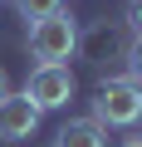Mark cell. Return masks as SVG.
I'll use <instances>...</instances> for the list:
<instances>
[{
  "label": "cell",
  "mask_w": 142,
  "mask_h": 147,
  "mask_svg": "<svg viewBox=\"0 0 142 147\" xmlns=\"http://www.w3.org/2000/svg\"><path fill=\"white\" fill-rule=\"evenodd\" d=\"M137 123H142V118H137Z\"/></svg>",
  "instance_id": "7c38bea8"
},
{
  "label": "cell",
  "mask_w": 142,
  "mask_h": 147,
  "mask_svg": "<svg viewBox=\"0 0 142 147\" xmlns=\"http://www.w3.org/2000/svg\"><path fill=\"white\" fill-rule=\"evenodd\" d=\"M88 118L108 132V127H132L142 118V88L127 79V74H108V79H98L93 98H88Z\"/></svg>",
  "instance_id": "6da1fadb"
},
{
  "label": "cell",
  "mask_w": 142,
  "mask_h": 147,
  "mask_svg": "<svg viewBox=\"0 0 142 147\" xmlns=\"http://www.w3.org/2000/svg\"><path fill=\"white\" fill-rule=\"evenodd\" d=\"M10 93V79H5V69H0V98H5Z\"/></svg>",
  "instance_id": "30bf717a"
},
{
  "label": "cell",
  "mask_w": 142,
  "mask_h": 147,
  "mask_svg": "<svg viewBox=\"0 0 142 147\" xmlns=\"http://www.w3.org/2000/svg\"><path fill=\"white\" fill-rule=\"evenodd\" d=\"M127 79L142 88V39H132V49H127Z\"/></svg>",
  "instance_id": "ba28073f"
},
{
  "label": "cell",
  "mask_w": 142,
  "mask_h": 147,
  "mask_svg": "<svg viewBox=\"0 0 142 147\" xmlns=\"http://www.w3.org/2000/svg\"><path fill=\"white\" fill-rule=\"evenodd\" d=\"M39 127V108L25 93H5L0 98V142H30Z\"/></svg>",
  "instance_id": "5b68a950"
},
{
  "label": "cell",
  "mask_w": 142,
  "mask_h": 147,
  "mask_svg": "<svg viewBox=\"0 0 142 147\" xmlns=\"http://www.w3.org/2000/svg\"><path fill=\"white\" fill-rule=\"evenodd\" d=\"M54 147H108V132L93 123V118H69L54 137Z\"/></svg>",
  "instance_id": "8992f818"
},
{
  "label": "cell",
  "mask_w": 142,
  "mask_h": 147,
  "mask_svg": "<svg viewBox=\"0 0 142 147\" xmlns=\"http://www.w3.org/2000/svg\"><path fill=\"white\" fill-rule=\"evenodd\" d=\"M30 59L34 64H69L79 54V15L74 10H59L30 25Z\"/></svg>",
  "instance_id": "7a4b0ae2"
},
{
  "label": "cell",
  "mask_w": 142,
  "mask_h": 147,
  "mask_svg": "<svg viewBox=\"0 0 142 147\" xmlns=\"http://www.w3.org/2000/svg\"><path fill=\"white\" fill-rule=\"evenodd\" d=\"M127 49H132V34L122 20H93V25H79V54L98 69V79H108V69L127 64Z\"/></svg>",
  "instance_id": "3957f363"
},
{
  "label": "cell",
  "mask_w": 142,
  "mask_h": 147,
  "mask_svg": "<svg viewBox=\"0 0 142 147\" xmlns=\"http://www.w3.org/2000/svg\"><path fill=\"white\" fill-rule=\"evenodd\" d=\"M10 5H15L20 20L34 25V20H44V15H59V10H64V0H10Z\"/></svg>",
  "instance_id": "52a82bcc"
},
{
  "label": "cell",
  "mask_w": 142,
  "mask_h": 147,
  "mask_svg": "<svg viewBox=\"0 0 142 147\" xmlns=\"http://www.w3.org/2000/svg\"><path fill=\"white\" fill-rule=\"evenodd\" d=\"M122 25H127V34H132V39H142V0H132V5H127Z\"/></svg>",
  "instance_id": "9c48e42d"
},
{
  "label": "cell",
  "mask_w": 142,
  "mask_h": 147,
  "mask_svg": "<svg viewBox=\"0 0 142 147\" xmlns=\"http://www.w3.org/2000/svg\"><path fill=\"white\" fill-rule=\"evenodd\" d=\"M122 147H142V137H122Z\"/></svg>",
  "instance_id": "8fae6325"
},
{
  "label": "cell",
  "mask_w": 142,
  "mask_h": 147,
  "mask_svg": "<svg viewBox=\"0 0 142 147\" xmlns=\"http://www.w3.org/2000/svg\"><path fill=\"white\" fill-rule=\"evenodd\" d=\"M20 93H25L39 113H54V108H64L69 98L79 93V84H74V69H69V64H34Z\"/></svg>",
  "instance_id": "277c9868"
}]
</instances>
